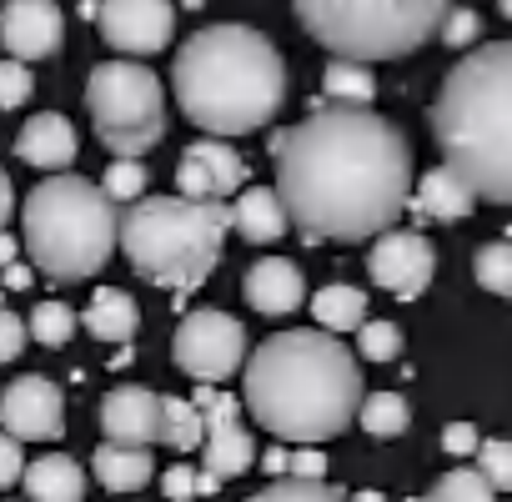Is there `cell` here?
Returning <instances> with one entry per match:
<instances>
[{"instance_id": "obj_22", "label": "cell", "mask_w": 512, "mask_h": 502, "mask_svg": "<svg viewBox=\"0 0 512 502\" xmlns=\"http://www.w3.org/2000/svg\"><path fill=\"white\" fill-rule=\"evenodd\" d=\"M412 206H417L427 221H462V216L477 206V196L467 191V181H462L457 171H447V166H432V171L417 181V191H412Z\"/></svg>"}, {"instance_id": "obj_8", "label": "cell", "mask_w": 512, "mask_h": 502, "mask_svg": "<svg viewBox=\"0 0 512 502\" xmlns=\"http://www.w3.org/2000/svg\"><path fill=\"white\" fill-rule=\"evenodd\" d=\"M86 111L111 156L141 161L166 136V96L141 61H106L86 81Z\"/></svg>"}, {"instance_id": "obj_10", "label": "cell", "mask_w": 512, "mask_h": 502, "mask_svg": "<svg viewBox=\"0 0 512 502\" xmlns=\"http://www.w3.org/2000/svg\"><path fill=\"white\" fill-rule=\"evenodd\" d=\"M196 412L206 422V447H201V472L216 482H231L256 467V442L241 427V402L231 392H216L211 382H196Z\"/></svg>"}, {"instance_id": "obj_2", "label": "cell", "mask_w": 512, "mask_h": 502, "mask_svg": "<svg viewBox=\"0 0 512 502\" xmlns=\"http://www.w3.org/2000/svg\"><path fill=\"white\" fill-rule=\"evenodd\" d=\"M246 412L282 442H332L357 422L362 407V367L337 332L302 327L277 332L246 357Z\"/></svg>"}, {"instance_id": "obj_39", "label": "cell", "mask_w": 512, "mask_h": 502, "mask_svg": "<svg viewBox=\"0 0 512 502\" xmlns=\"http://www.w3.org/2000/svg\"><path fill=\"white\" fill-rule=\"evenodd\" d=\"M26 477V452L11 432H0V487H16Z\"/></svg>"}, {"instance_id": "obj_13", "label": "cell", "mask_w": 512, "mask_h": 502, "mask_svg": "<svg viewBox=\"0 0 512 502\" xmlns=\"http://www.w3.org/2000/svg\"><path fill=\"white\" fill-rule=\"evenodd\" d=\"M0 432L16 442H56L66 432V397L51 377L31 372L0 392Z\"/></svg>"}, {"instance_id": "obj_38", "label": "cell", "mask_w": 512, "mask_h": 502, "mask_svg": "<svg viewBox=\"0 0 512 502\" xmlns=\"http://www.w3.org/2000/svg\"><path fill=\"white\" fill-rule=\"evenodd\" d=\"M26 342H31V327H26L16 312L0 307V362H16V357L26 352Z\"/></svg>"}, {"instance_id": "obj_25", "label": "cell", "mask_w": 512, "mask_h": 502, "mask_svg": "<svg viewBox=\"0 0 512 502\" xmlns=\"http://www.w3.org/2000/svg\"><path fill=\"white\" fill-rule=\"evenodd\" d=\"M322 91L332 106H367L377 96V76L362 61H327L322 71Z\"/></svg>"}, {"instance_id": "obj_42", "label": "cell", "mask_w": 512, "mask_h": 502, "mask_svg": "<svg viewBox=\"0 0 512 502\" xmlns=\"http://www.w3.org/2000/svg\"><path fill=\"white\" fill-rule=\"evenodd\" d=\"M11 211H16V186H11V176H6V171H0V231H6Z\"/></svg>"}, {"instance_id": "obj_29", "label": "cell", "mask_w": 512, "mask_h": 502, "mask_svg": "<svg viewBox=\"0 0 512 502\" xmlns=\"http://www.w3.org/2000/svg\"><path fill=\"white\" fill-rule=\"evenodd\" d=\"M497 492H492V482L477 472V467H452L447 477H437L432 482V492L422 497V502H492Z\"/></svg>"}, {"instance_id": "obj_47", "label": "cell", "mask_w": 512, "mask_h": 502, "mask_svg": "<svg viewBox=\"0 0 512 502\" xmlns=\"http://www.w3.org/2000/svg\"><path fill=\"white\" fill-rule=\"evenodd\" d=\"M497 6H502V16H507V21H512V0H497Z\"/></svg>"}, {"instance_id": "obj_18", "label": "cell", "mask_w": 512, "mask_h": 502, "mask_svg": "<svg viewBox=\"0 0 512 502\" xmlns=\"http://www.w3.org/2000/svg\"><path fill=\"white\" fill-rule=\"evenodd\" d=\"M16 156L36 171H66L76 161V126L61 111H41L21 126L16 136Z\"/></svg>"}, {"instance_id": "obj_4", "label": "cell", "mask_w": 512, "mask_h": 502, "mask_svg": "<svg viewBox=\"0 0 512 502\" xmlns=\"http://www.w3.org/2000/svg\"><path fill=\"white\" fill-rule=\"evenodd\" d=\"M427 121L442 146V166L457 171L477 201L512 206V41L462 56Z\"/></svg>"}, {"instance_id": "obj_20", "label": "cell", "mask_w": 512, "mask_h": 502, "mask_svg": "<svg viewBox=\"0 0 512 502\" xmlns=\"http://www.w3.org/2000/svg\"><path fill=\"white\" fill-rule=\"evenodd\" d=\"M81 327H86L96 342L121 347V342H131V337H136V327H141V307H136V297H131V292H121V287H101V292L91 297V307H86Z\"/></svg>"}, {"instance_id": "obj_19", "label": "cell", "mask_w": 512, "mask_h": 502, "mask_svg": "<svg viewBox=\"0 0 512 502\" xmlns=\"http://www.w3.org/2000/svg\"><path fill=\"white\" fill-rule=\"evenodd\" d=\"M226 211H231V231H241L246 241H277L292 226L277 186H246V191H236V201Z\"/></svg>"}, {"instance_id": "obj_41", "label": "cell", "mask_w": 512, "mask_h": 502, "mask_svg": "<svg viewBox=\"0 0 512 502\" xmlns=\"http://www.w3.org/2000/svg\"><path fill=\"white\" fill-rule=\"evenodd\" d=\"M322 472H327V457H317V452H297L287 467V477H322Z\"/></svg>"}, {"instance_id": "obj_6", "label": "cell", "mask_w": 512, "mask_h": 502, "mask_svg": "<svg viewBox=\"0 0 512 502\" xmlns=\"http://www.w3.org/2000/svg\"><path fill=\"white\" fill-rule=\"evenodd\" d=\"M226 231L231 211L221 201L141 196L121 216V251L146 282L166 292H196L221 262Z\"/></svg>"}, {"instance_id": "obj_11", "label": "cell", "mask_w": 512, "mask_h": 502, "mask_svg": "<svg viewBox=\"0 0 512 502\" xmlns=\"http://www.w3.org/2000/svg\"><path fill=\"white\" fill-rule=\"evenodd\" d=\"M101 41L121 56H156L176 36V6L171 0H101L96 6Z\"/></svg>"}, {"instance_id": "obj_3", "label": "cell", "mask_w": 512, "mask_h": 502, "mask_svg": "<svg viewBox=\"0 0 512 502\" xmlns=\"http://www.w3.org/2000/svg\"><path fill=\"white\" fill-rule=\"evenodd\" d=\"M171 96L206 136L262 131L287 101L282 51L251 26H206L171 61Z\"/></svg>"}, {"instance_id": "obj_43", "label": "cell", "mask_w": 512, "mask_h": 502, "mask_svg": "<svg viewBox=\"0 0 512 502\" xmlns=\"http://www.w3.org/2000/svg\"><path fill=\"white\" fill-rule=\"evenodd\" d=\"M262 467H267L272 477H287V467H292V452H287V447H272V452L262 457Z\"/></svg>"}, {"instance_id": "obj_33", "label": "cell", "mask_w": 512, "mask_h": 502, "mask_svg": "<svg viewBox=\"0 0 512 502\" xmlns=\"http://www.w3.org/2000/svg\"><path fill=\"white\" fill-rule=\"evenodd\" d=\"M477 472L492 482V492H512V442L502 437L477 442Z\"/></svg>"}, {"instance_id": "obj_12", "label": "cell", "mask_w": 512, "mask_h": 502, "mask_svg": "<svg viewBox=\"0 0 512 502\" xmlns=\"http://www.w3.org/2000/svg\"><path fill=\"white\" fill-rule=\"evenodd\" d=\"M367 272H372V282H377L382 292L412 302V297H422V292L432 287L437 251H432V241H427L422 231H397V226H392V231H382V236L372 241Z\"/></svg>"}, {"instance_id": "obj_44", "label": "cell", "mask_w": 512, "mask_h": 502, "mask_svg": "<svg viewBox=\"0 0 512 502\" xmlns=\"http://www.w3.org/2000/svg\"><path fill=\"white\" fill-rule=\"evenodd\" d=\"M11 262H16V241L0 231V267H11Z\"/></svg>"}, {"instance_id": "obj_30", "label": "cell", "mask_w": 512, "mask_h": 502, "mask_svg": "<svg viewBox=\"0 0 512 502\" xmlns=\"http://www.w3.org/2000/svg\"><path fill=\"white\" fill-rule=\"evenodd\" d=\"M76 312L66 307V302H36V312H31V337L41 342V347H66L71 337H76Z\"/></svg>"}, {"instance_id": "obj_37", "label": "cell", "mask_w": 512, "mask_h": 502, "mask_svg": "<svg viewBox=\"0 0 512 502\" xmlns=\"http://www.w3.org/2000/svg\"><path fill=\"white\" fill-rule=\"evenodd\" d=\"M477 31H482V21H477V11H467V6H452L437 36H442V41H447L452 51H462V46H472V41H477Z\"/></svg>"}, {"instance_id": "obj_28", "label": "cell", "mask_w": 512, "mask_h": 502, "mask_svg": "<svg viewBox=\"0 0 512 502\" xmlns=\"http://www.w3.org/2000/svg\"><path fill=\"white\" fill-rule=\"evenodd\" d=\"M251 502H352L342 487H332L327 477H277L272 487H262Z\"/></svg>"}, {"instance_id": "obj_35", "label": "cell", "mask_w": 512, "mask_h": 502, "mask_svg": "<svg viewBox=\"0 0 512 502\" xmlns=\"http://www.w3.org/2000/svg\"><path fill=\"white\" fill-rule=\"evenodd\" d=\"M31 91H36V76H31V66L26 61H0V111H16V106H26L31 101Z\"/></svg>"}, {"instance_id": "obj_36", "label": "cell", "mask_w": 512, "mask_h": 502, "mask_svg": "<svg viewBox=\"0 0 512 502\" xmlns=\"http://www.w3.org/2000/svg\"><path fill=\"white\" fill-rule=\"evenodd\" d=\"M216 487H221V482H216L211 472H196V467H186V462L161 477V492H166L171 502H191L196 492H216Z\"/></svg>"}, {"instance_id": "obj_5", "label": "cell", "mask_w": 512, "mask_h": 502, "mask_svg": "<svg viewBox=\"0 0 512 502\" xmlns=\"http://www.w3.org/2000/svg\"><path fill=\"white\" fill-rule=\"evenodd\" d=\"M21 231L31 262L51 282H86L96 277L121 241V206L106 196L101 181L51 176L21 206Z\"/></svg>"}, {"instance_id": "obj_21", "label": "cell", "mask_w": 512, "mask_h": 502, "mask_svg": "<svg viewBox=\"0 0 512 502\" xmlns=\"http://www.w3.org/2000/svg\"><path fill=\"white\" fill-rule=\"evenodd\" d=\"M26 492L31 502H81L86 497V472L66 452H46L41 462H26Z\"/></svg>"}, {"instance_id": "obj_31", "label": "cell", "mask_w": 512, "mask_h": 502, "mask_svg": "<svg viewBox=\"0 0 512 502\" xmlns=\"http://www.w3.org/2000/svg\"><path fill=\"white\" fill-rule=\"evenodd\" d=\"M472 272L487 292L497 297H512V241H487L477 257H472Z\"/></svg>"}, {"instance_id": "obj_16", "label": "cell", "mask_w": 512, "mask_h": 502, "mask_svg": "<svg viewBox=\"0 0 512 502\" xmlns=\"http://www.w3.org/2000/svg\"><path fill=\"white\" fill-rule=\"evenodd\" d=\"M101 427H106V442L151 447V442H161V432H166L161 397L146 392V387H116V392H106V402H101Z\"/></svg>"}, {"instance_id": "obj_45", "label": "cell", "mask_w": 512, "mask_h": 502, "mask_svg": "<svg viewBox=\"0 0 512 502\" xmlns=\"http://www.w3.org/2000/svg\"><path fill=\"white\" fill-rule=\"evenodd\" d=\"M6 282H11V287H26L31 272H26V267H6Z\"/></svg>"}, {"instance_id": "obj_15", "label": "cell", "mask_w": 512, "mask_h": 502, "mask_svg": "<svg viewBox=\"0 0 512 502\" xmlns=\"http://www.w3.org/2000/svg\"><path fill=\"white\" fill-rule=\"evenodd\" d=\"M176 181H181V196H191V201H221V196H236L241 191L246 161L226 141H191L181 151Z\"/></svg>"}, {"instance_id": "obj_1", "label": "cell", "mask_w": 512, "mask_h": 502, "mask_svg": "<svg viewBox=\"0 0 512 502\" xmlns=\"http://www.w3.org/2000/svg\"><path fill=\"white\" fill-rule=\"evenodd\" d=\"M277 196L307 241H362L392 231L412 206V146L367 106H317L272 136Z\"/></svg>"}, {"instance_id": "obj_7", "label": "cell", "mask_w": 512, "mask_h": 502, "mask_svg": "<svg viewBox=\"0 0 512 502\" xmlns=\"http://www.w3.org/2000/svg\"><path fill=\"white\" fill-rule=\"evenodd\" d=\"M302 31L332 51V61H402L422 51L452 0H292Z\"/></svg>"}, {"instance_id": "obj_23", "label": "cell", "mask_w": 512, "mask_h": 502, "mask_svg": "<svg viewBox=\"0 0 512 502\" xmlns=\"http://www.w3.org/2000/svg\"><path fill=\"white\" fill-rule=\"evenodd\" d=\"M91 467H96V477H101L106 492H141V487L156 477L151 447H126V442H106V447H96Z\"/></svg>"}, {"instance_id": "obj_24", "label": "cell", "mask_w": 512, "mask_h": 502, "mask_svg": "<svg viewBox=\"0 0 512 502\" xmlns=\"http://www.w3.org/2000/svg\"><path fill=\"white\" fill-rule=\"evenodd\" d=\"M312 317H317L322 332H357L367 322V297L347 282H332L312 297Z\"/></svg>"}, {"instance_id": "obj_27", "label": "cell", "mask_w": 512, "mask_h": 502, "mask_svg": "<svg viewBox=\"0 0 512 502\" xmlns=\"http://www.w3.org/2000/svg\"><path fill=\"white\" fill-rule=\"evenodd\" d=\"M161 417H166V432H161V442H166V447H176V452H191V447H201V442H206V422H201L196 402L161 397Z\"/></svg>"}, {"instance_id": "obj_26", "label": "cell", "mask_w": 512, "mask_h": 502, "mask_svg": "<svg viewBox=\"0 0 512 502\" xmlns=\"http://www.w3.org/2000/svg\"><path fill=\"white\" fill-rule=\"evenodd\" d=\"M357 422H362V432H372V437H402L407 422H412V407H407L402 392H372V397H362Z\"/></svg>"}, {"instance_id": "obj_9", "label": "cell", "mask_w": 512, "mask_h": 502, "mask_svg": "<svg viewBox=\"0 0 512 502\" xmlns=\"http://www.w3.org/2000/svg\"><path fill=\"white\" fill-rule=\"evenodd\" d=\"M171 357L196 382H226L246 357V332H241L236 317H226L216 307H201V312L181 317V327L171 337Z\"/></svg>"}, {"instance_id": "obj_14", "label": "cell", "mask_w": 512, "mask_h": 502, "mask_svg": "<svg viewBox=\"0 0 512 502\" xmlns=\"http://www.w3.org/2000/svg\"><path fill=\"white\" fill-rule=\"evenodd\" d=\"M66 41V16L56 0H6L0 6V46L11 61H46Z\"/></svg>"}, {"instance_id": "obj_40", "label": "cell", "mask_w": 512, "mask_h": 502, "mask_svg": "<svg viewBox=\"0 0 512 502\" xmlns=\"http://www.w3.org/2000/svg\"><path fill=\"white\" fill-rule=\"evenodd\" d=\"M477 442H482V437H477L472 422H452V427L442 432V447H447L452 457H477Z\"/></svg>"}, {"instance_id": "obj_32", "label": "cell", "mask_w": 512, "mask_h": 502, "mask_svg": "<svg viewBox=\"0 0 512 502\" xmlns=\"http://www.w3.org/2000/svg\"><path fill=\"white\" fill-rule=\"evenodd\" d=\"M101 186H106V196H111L116 206H121V201H141V191H146V166H141V161H126V156H111Z\"/></svg>"}, {"instance_id": "obj_34", "label": "cell", "mask_w": 512, "mask_h": 502, "mask_svg": "<svg viewBox=\"0 0 512 502\" xmlns=\"http://www.w3.org/2000/svg\"><path fill=\"white\" fill-rule=\"evenodd\" d=\"M357 347H362L367 362H392L402 352V332L392 322H362L357 327Z\"/></svg>"}, {"instance_id": "obj_46", "label": "cell", "mask_w": 512, "mask_h": 502, "mask_svg": "<svg viewBox=\"0 0 512 502\" xmlns=\"http://www.w3.org/2000/svg\"><path fill=\"white\" fill-rule=\"evenodd\" d=\"M357 502H382V492H362V497H357Z\"/></svg>"}, {"instance_id": "obj_17", "label": "cell", "mask_w": 512, "mask_h": 502, "mask_svg": "<svg viewBox=\"0 0 512 502\" xmlns=\"http://www.w3.org/2000/svg\"><path fill=\"white\" fill-rule=\"evenodd\" d=\"M246 302L262 312V317H287L307 302V282L297 272V262H282V257H262L251 272H246Z\"/></svg>"}]
</instances>
